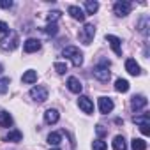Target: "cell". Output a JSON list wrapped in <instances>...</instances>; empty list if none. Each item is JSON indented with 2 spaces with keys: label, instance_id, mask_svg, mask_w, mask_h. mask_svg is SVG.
<instances>
[{
  "label": "cell",
  "instance_id": "obj_1",
  "mask_svg": "<svg viewBox=\"0 0 150 150\" xmlns=\"http://www.w3.org/2000/svg\"><path fill=\"white\" fill-rule=\"evenodd\" d=\"M20 44V35L13 30H9V34H6V37L0 39V50H4V51H13L16 50Z\"/></svg>",
  "mask_w": 150,
  "mask_h": 150
},
{
  "label": "cell",
  "instance_id": "obj_2",
  "mask_svg": "<svg viewBox=\"0 0 150 150\" xmlns=\"http://www.w3.org/2000/svg\"><path fill=\"white\" fill-rule=\"evenodd\" d=\"M64 57L69 58V60L72 62V65H76V67H80V65L83 64V53H81L80 48H76V46H67V48L64 50Z\"/></svg>",
  "mask_w": 150,
  "mask_h": 150
},
{
  "label": "cell",
  "instance_id": "obj_3",
  "mask_svg": "<svg viewBox=\"0 0 150 150\" xmlns=\"http://www.w3.org/2000/svg\"><path fill=\"white\" fill-rule=\"evenodd\" d=\"M108 67H110V60H103L101 64H97V65L92 69L94 76H96L99 81H103V83L110 80V71H108Z\"/></svg>",
  "mask_w": 150,
  "mask_h": 150
},
{
  "label": "cell",
  "instance_id": "obj_4",
  "mask_svg": "<svg viewBox=\"0 0 150 150\" xmlns=\"http://www.w3.org/2000/svg\"><path fill=\"white\" fill-rule=\"evenodd\" d=\"M94 35H96V27H94L92 23H85L83 28H81L80 34H78V37H80V41H81L83 44H90L92 39H94Z\"/></svg>",
  "mask_w": 150,
  "mask_h": 150
},
{
  "label": "cell",
  "instance_id": "obj_5",
  "mask_svg": "<svg viewBox=\"0 0 150 150\" xmlns=\"http://www.w3.org/2000/svg\"><path fill=\"white\" fill-rule=\"evenodd\" d=\"M131 9H132V4L127 2V0H120V2H117V4L113 6V11H115V14H117L118 18H125V16L131 13Z\"/></svg>",
  "mask_w": 150,
  "mask_h": 150
},
{
  "label": "cell",
  "instance_id": "obj_6",
  "mask_svg": "<svg viewBox=\"0 0 150 150\" xmlns=\"http://www.w3.org/2000/svg\"><path fill=\"white\" fill-rule=\"evenodd\" d=\"M35 103H44L46 99H48V88L46 87H34L32 90H30V94H28Z\"/></svg>",
  "mask_w": 150,
  "mask_h": 150
},
{
  "label": "cell",
  "instance_id": "obj_7",
  "mask_svg": "<svg viewBox=\"0 0 150 150\" xmlns=\"http://www.w3.org/2000/svg\"><path fill=\"white\" fill-rule=\"evenodd\" d=\"M23 50H25V53H35V51L41 50V41L30 37V39H27V41L23 42Z\"/></svg>",
  "mask_w": 150,
  "mask_h": 150
},
{
  "label": "cell",
  "instance_id": "obj_8",
  "mask_svg": "<svg viewBox=\"0 0 150 150\" xmlns=\"http://www.w3.org/2000/svg\"><path fill=\"white\" fill-rule=\"evenodd\" d=\"M113 108H115V104H113V101H111L110 97H101V99H99V111H101L103 115L111 113Z\"/></svg>",
  "mask_w": 150,
  "mask_h": 150
},
{
  "label": "cell",
  "instance_id": "obj_9",
  "mask_svg": "<svg viewBox=\"0 0 150 150\" xmlns=\"http://www.w3.org/2000/svg\"><path fill=\"white\" fill-rule=\"evenodd\" d=\"M146 104H148V101H146L145 96H134V97L131 99V108H132V111H139V110H143Z\"/></svg>",
  "mask_w": 150,
  "mask_h": 150
},
{
  "label": "cell",
  "instance_id": "obj_10",
  "mask_svg": "<svg viewBox=\"0 0 150 150\" xmlns=\"http://www.w3.org/2000/svg\"><path fill=\"white\" fill-rule=\"evenodd\" d=\"M67 13L71 14V18L72 20H76V21H85V11L83 9H80L78 6H69V9H67Z\"/></svg>",
  "mask_w": 150,
  "mask_h": 150
},
{
  "label": "cell",
  "instance_id": "obj_11",
  "mask_svg": "<svg viewBox=\"0 0 150 150\" xmlns=\"http://www.w3.org/2000/svg\"><path fill=\"white\" fill-rule=\"evenodd\" d=\"M78 106H80L85 113H92V111H94V103H92V99L87 97V96H80V99H78Z\"/></svg>",
  "mask_w": 150,
  "mask_h": 150
},
{
  "label": "cell",
  "instance_id": "obj_12",
  "mask_svg": "<svg viewBox=\"0 0 150 150\" xmlns=\"http://www.w3.org/2000/svg\"><path fill=\"white\" fill-rule=\"evenodd\" d=\"M106 41H108V42H110V46L113 48L115 55L122 57V41H120L118 37H115V35H106Z\"/></svg>",
  "mask_w": 150,
  "mask_h": 150
},
{
  "label": "cell",
  "instance_id": "obj_13",
  "mask_svg": "<svg viewBox=\"0 0 150 150\" xmlns=\"http://www.w3.org/2000/svg\"><path fill=\"white\" fill-rule=\"evenodd\" d=\"M125 71L131 74V76H138V74L141 72V69H139V65H138V62L134 58H127L125 60Z\"/></svg>",
  "mask_w": 150,
  "mask_h": 150
},
{
  "label": "cell",
  "instance_id": "obj_14",
  "mask_svg": "<svg viewBox=\"0 0 150 150\" xmlns=\"http://www.w3.org/2000/svg\"><path fill=\"white\" fill-rule=\"evenodd\" d=\"M58 118H60V113H58V110H46V113H44V122L48 124V125H51V124H57L58 122Z\"/></svg>",
  "mask_w": 150,
  "mask_h": 150
},
{
  "label": "cell",
  "instance_id": "obj_15",
  "mask_svg": "<svg viewBox=\"0 0 150 150\" xmlns=\"http://www.w3.org/2000/svg\"><path fill=\"white\" fill-rule=\"evenodd\" d=\"M67 88H69L71 92H74V94H80V92L83 90V85H81V81H80L78 78L71 76V78L67 80Z\"/></svg>",
  "mask_w": 150,
  "mask_h": 150
},
{
  "label": "cell",
  "instance_id": "obj_16",
  "mask_svg": "<svg viewBox=\"0 0 150 150\" xmlns=\"http://www.w3.org/2000/svg\"><path fill=\"white\" fill-rule=\"evenodd\" d=\"M21 81L23 83H27V85H32V83H35L37 81V71H34V69H28L23 76H21Z\"/></svg>",
  "mask_w": 150,
  "mask_h": 150
},
{
  "label": "cell",
  "instance_id": "obj_17",
  "mask_svg": "<svg viewBox=\"0 0 150 150\" xmlns=\"http://www.w3.org/2000/svg\"><path fill=\"white\" fill-rule=\"evenodd\" d=\"M13 125V117L9 115V111L0 110V127H11Z\"/></svg>",
  "mask_w": 150,
  "mask_h": 150
},
{
  "label": "cell",
  "instance_id": "obj_18",
  "mask_svg": "<svg viewBox=\"0 0 150 150\" xmlns=\"http://www.w3.org/2000/svg\"><path fill=\"white\" fill-rule=\"evenodd\" d=\"M6 141H13V143H18V141H21L23 139V134H21V131H18V129H13V131H9L7 134H6V138H4Z\"/></svg>",
  "mask_w": 150,
  "mask_h": 150
},
{
  "label": "cell",
  "instance_id": "obj_19",
  "mask_svg": "<svg viewBox=\"0 0 150 150\" xmlns=\"http://www.w3.org/2000/svg\"><path fill=\"white\" fill-rule=\"evenodd\" d=\"M48 143L51 146H58L62 143V132H50L48 134Z\"/></svg>",
  "mask_w": 150,
  "mask_h": 150
},
{
  "label": "cell",
  "instance_id": "obj_20",
  "mask_svg": "<svg viewBox=\"0 0 150 150\" xmlns=\"http://www.w3.org/2000/svg\"><path fill=\"white\" fill-rule=\"evenodd\" d=\"M113 148L115 150H127V143H125V138L124 136H115V139H113Z\"/></svg>",
  "mask_w": 150,
  "mask_h": 150
},
{
  "label": "cell",
  "instance_id": "obj_21",
  "mask_svg": "<svg viewBox=\"0 0 150 150\" xmlns=\"http://www.w3.org/2000/svg\"><path fill=\"white\" fill-rule=\"evenodd\" d=\"M115 90H117V92H122V94H125V92L129 90V81H127V80H122V78H118V80L115 81Z\"/></svg>",
  "mask_w": 150,
  "mask_h": 150
},
{
  "label": "cell",
  "instance_id": "obj_22",
  "mask_svg": "<svg viewBox=\"0 0 150 150\" xmlns=\"http://www.w3.org/2000/svg\"><path fill=\"white\" fill-rule=\"evenodd\" d=\"M99 9V2H96V0H87L85 2V11L87 14H96Z\"/></svg>",
  "mask_w": 150,
  "mask_h": 150
},
{
  "label": "cell",
  "instance_id": "obj_23",
  "mask_svg": "<svg viewBox=\"0 0 150 150\" xmlns=\"http://www.w3.org/2000/svg\"><path fill=\"white\" fill-rule=\"evenodd\" d=\"M131 146H132V150H146V141L141 138H134L131 141Z\"/></svg>",
  "mask_w": 150,
  "mask_h": 150
},
{
  "label": "cell",
  "instance_id": "obj_24",
  "mask_svg": "<svg viewBox=\"0 0 150 150\" xmlns=\"http://www.w3.org/2000/svg\"><path fill=\"white\" fill-rule=\"evenodd\" d=\"M42 30H44V34H46L48 37H53V35L58 34V27H57V23H48Z\"/></svg>",
  "mask_w": 150,
  "mask_h": 150
},
{
  "label": "cell",
  "instance_id": "obj_25",
  "mask_svg": "<svg viewBox=\"0 0 150 150\" xmlns=\"http://www.w3.org/2000/svg\"><path fill=\"white\" fill-rule=\"evenodd\" d=\"M9 83H11L9 78H0V96L7 94V90H9Z\"/></svg>",
  "mask_w": 150,
  "mask_h": 150
},
{
  "label": "cell",
  "instance_id": "obj_26",
  "mask_svg": "<svg viewBox=\"0 0 150 150\" xmlns=\"http://www.w3.org/2000/svg\"><path fill=\"white\" fill-rule=\"evenodd\" d=\"M146 28H148V18H146V16H143V18L139 20V23H138V30H139L141 34H145V35H146Z\"/></svg>",
  "mask_w": 150,
  "mask_h": 150
},
{
  "label": "cell",
  "instance_id": "obj_27",
  "mask_svg": "<svg viewBox=\"0 0 150 150\" xmlns=\"http://www.w3.org/2000/svg\"><path fill=\"white\" fill-rule=\"evenodd\" d=\"M132 120H134V124H138V125L148 124V113H141V115H136Z\"/></svg>",
  "mask_w": 150,
  "mask_h": 150
},
{
  "label": "cell",
  "instance_id": "obj_28",
  "mask_svg": "<svg viewBox=\"0 0 150 150\" xmlns=\"http://www.w3.org/2000/svg\"><path fill=\"white\" fill-rule=\"evenodd\" d=\"M60 16H62V13H60V11H50V13H48V16H46V20H48V23H55Z\"/></svg>",
  "mask_w": 150,
  "mask_h": 150
},
{
  "label": "cell",
  "instance_id": "obj_29",
  "mask_svg": "<svg viewBox=\"0 0 150 150\" xmlns=\"http://www.w3.org/2000/svg\"><path fill=\"white\" fill-rule=\"evenodd\" d=\"M53 69H55L58 74H64V72H67V64H64V62H55Z\"/></svg>",
  "mask_w": 150,
  "mask_h": 150
},
{
  "label": "cell",
  "instance_id": "obj_30",
  "mask_svg": "<svg viewBox=\"0 0 150 150\" xmlns=\"http://www.w3.org/2000/svg\"><path fill=\"white\" fill-rule=\"evenodd\" d=\"M106 148H108L106 141H103V139H96L94 141V150H106Z\"/></svg>",
  "mask_w": 150,
  "mask_h": 150
},
{
  "label": "cell",
  "instance_id": "obj_31",
  "mask_svg": "<svg viewBox=\"0 0 150 150\" xmlns=\"http://www.w3.org/2000/svg\"><path fill=\"white\" fill-rule=\"evenodd\" d=\"M11 7H13L11 0H0V9H11Z\"/></svg>",
  "mask_w": 150,
  "mask_h": 150
},
{
  "label": "cell",
  "instance_id": "obj_32",
  "mask_svg": "<svg viewBox=\"0 0 150 150\" xmlns=\"http://www.w3.org/2000/svg\"><path fill=\"white\" fill-rule=\"evenodd\" d=\"M2 34H9V25L6 21H0V35Z\"/></svg>",
  "mask_w": 150,
  "mask_h": 150
},
{
  "label": "cell",
  "instance_id": "obj_33",
  "mask_svg": "<svg viewBox=\"0 0 150 150\" xmlns=\"http://www.w3.org/2000/svg\"><path fill=\"white\" fill-rule=\"evenodd\" d=\"M148 127H150V124H143V125H139V131H141L145 136H148V134H150V129H148Z\"/></svg>",
  "mask_w": 150,
  "mask_h": 150
},
{
  "label": "cell",
  "instance_id": "obj_34",
  "mask_svg": "<svg viewBox=\"0 0 150 150\" xmlns=\"http://www.w3.org/2000/svg\"><path fill=\"white\" fill-rule=\"evenodd\" d=\"M96 131H97V134H99V136H104V134L108 132V131H106L103 125H97V129H96Z\"/></svg>",
  "mask_w": 150,
  "mask_h": 150
},
{
  "label": "cell",
  "instance_id": "obj_35",
  "mask_svg": "<svg viewBox=\"0 0 150 150\" xmlns=\"http://www.w3.org/2000/svg\"><path fill=\"white\" fill-rule=\"evenodd\" d=\"M2 72H4V65H2V64H0V74H2Z\"/></svg>",
  "mask_w": 150,
  "mask_h": 150
}]
</instances>
